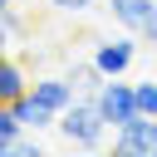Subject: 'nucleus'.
<instances>
[{
    "label": "nucleus",
    "instance_id": "f257e3e1",
    "mask_svg": "<svg viewBox=\"0 0 157 157\" xmlns=\"http://www.w3.org/2000/svg\"><path fill=\"white\" fill-rule=\"evenodd\" d=\"M108 118H103V108H98V98L93 93H78L64 113H59V132L74 142V147H83V152H93V147H103V137H108Z\"/></svg>",
    "mask_w": 157,
    "mask_h": 157
},
{
    "label": "nucleus",
    "instance_id": "0eeeda50",
    "mask_svg": "<svg viewBox=\"0 0 157 157\" xmlns=\"http://www.w3.org/2000/svg\"><path fill=\"white\" fill-rule=\"evenodd\" d=\"M15 108H20V118H25V128H29V132H44V128H59V113H54L49 103H39L34 93L15 98Z\"/></svg>",
    "mask_w": 157,
    "mask_h": 157
},
{
    "label": "nucleus",
    "instance_id": "20e7f679",
    "mask_svg": "<svg viewBox=\"0 0 157 157\" xmlns=\"http://www.w3.org/2000/svg\"><path fill=\"white\" fill-rule=\"evenodd\" d=\"M132 59H137V39H132V29L93 44V64L103 69V78H123V74L132 69Z\"/></svg>",
    "mask_w": 157,
    "mask_h": 157
},
{
    "label": "nucleus",
    "instance_id": "423d86ee",
    "mask_svg": "<svg viewBox=\"0 0 157 157\" xmlns=\"http://www.w3.org/2000/svg\"><path fill=\"white\" fill-rule=\"evenodd\" d=\"M108 10H113V20H118L123 29H132V34H142V25L152 20V10H157V0H108Z\"/></svg>",
    "mask_w": 157,
    "mask_h": 157
},
{
    "label": "nucleus",
    "instance_id": "f8f14e48",
    "mask_svg": "<svg viewBox=\"0 0 157 157\" xmlns=\"http://www.w3.org/2000/svg\"><path fill=\"white\" fill-rule=\"evenodd\" d=\"M5 157H39V137H20V142H10Z\"/></svg>",
    "mask_w": 157,
    "mask_h": 157
},
{
    "label": "nucleus",
    "instance_id": "ddd939ff",
    "mask_svg": "<svg viewBox=\"0 0 157 157\" xmlns=\"http://www.w3.org/2000/svg\"><path fill=\"white\" fill-rule=\"evenodd\" d=\"M49 5H54V10H74V15H78V10H93V0H49Z\"/></svg>",
    "mask_w": 157,
    "mask_h": 157
},
{
    "label": "nucleus",
    "instance_id": "39448f33",
    "mask_svg": "<svg viewBox=\"0 0 157 157\" xmlns=\"http://www.w3.org/2000/svg\"><path fill=\"white\" fill-rule=\"evenodd\" d=\"M29 93H34L39 103H49L54 113H64V108L78 98V88L69 83V74H49V78H34V83H29Z\"/></svg>",
    "mask_w": 157,
    "mask_h": 157
},
{
    "label": "nucleus",
    "instance_id": "2eb2a0df",
    "mask_svg": "<svg viewBox=\"0 0 157 157\" xmlns=\"http://www.w3.org/2000/svg\"><path fill=\"white\" fill-rule=\"evenodd\" d=\"M0 5H15V0H0Z\"/></svg>",
    "mask_w": 157,
    "mask_h": 157
},
{
    "label": "nucleus",
    "instance_id": "4468645a",
    "mask_svg": "<svg viewBox=\"0 0 157 157\" xmlns=\"http://www.w3.org/2000/svg\"><path fill=\"white\" fill-rule=\"evenodd\" d=\"M142 39H147V44H152V49H157V10H152V20H147V25H142Z\"/></svg>",
    "mask_w": 157,
    "mask_h": 157
},
{
    "label": "nucleus",
    "instance_id": "9d476101",
    "mask_svg": "<svg viewBox=\"0 0 157 157\" xmlns=\"http://www.w3.org/2000/svg\"><path fill=\"white\" fill-rule=\"evenodd\" d=\"M69 83L78 88V93H98L103 88V69L88 59V64H69Z\"/></svg>",
    "mask_w": 157,
    "mask_h": 157
},
{
    "label": "nucleus",
    "instance_id": "f03ea898",
    "mask_svg": "<svg viewBox=\"0 0 157 157\" xmlns=\"http://www.w3.org/2000/svg\"><path fill=\"white\" fill-rule=\"evenodd\" d=\"M113 152H118V157H152V152H157V118L137 113L132 123L113 128Z\"/></svg>",
    "mask_w": 157,
    "mask_h": 157
},
{
    "label": "nucleus",
    "instance_id": "7ed1b4c3",
    "mask_svg": "<svg viewBox=\"0 0 157 157\" xmlns=\"http://www.w3.org/2000/svg\"><path fill=\"white\" fill-rule=\"evenodd\" d=\"M93 98H98V108H103V118H108L113 128H123V123H132V118H137V83L103 78V88H98Z\"/></svg>",
    "mask_w": 157,
    "mask_h": 157
},
{
    "label": "nucleus",
    "instance_id": "6e6552de",
    "mask_svg": "<svg viewBox=\"0 0 157 157\" xmlns=\"http://www.w3.org/2000/svg\"><path fill=\"white\" fill-rule=\"evenodd\" d=\"M25 93H29V78H25L20 59L5 54V64H0V103H15V98H25Z\"/></svg>",
    "mask_w": 157,
    "mask_h": 157
},
{
    "label": "nucleus",
    "instance_id": "1a4fd4ad",
    "mask_svg": "<svg viewBox=\"0 0 157 157\" xmlns=\"http://www.w3.org/2000/svg\"><path fill=\"white\" fill-rule=\"evenodd\" d=\"M29 128H25V118H20V108L15 103H0V152L10 147V142H20Z\"/></svg>",
    "mask_w": 157,
    "mask_h": 157
},
{
    "label": "nucleus",
    "instance_id": "9b49d317",
    "mask_svg": "<svg viewBox=\"0 0 157 157\" xmlns=\"http://www.w3.org/2000/svg\"><path fill=\"white\" fill-rule=\"evenodd\" d=\"M137 113L157 118V78H137Z\"/></svg>",
    "mask_w": 157,
    "mask_h": 157
}]
</instances>
